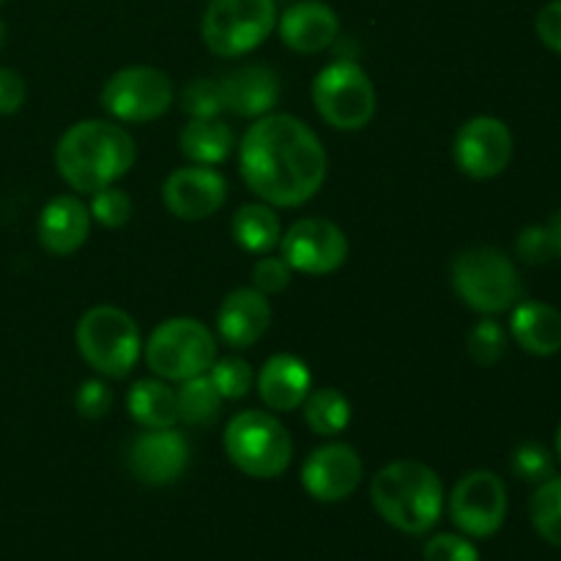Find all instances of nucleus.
<instances>
[{"label":"nucleus","instance_id":"nucleus-22","mask_svg":"<svg viewBox=\"0 0 561 561\" xmlns=\"http://www.w3.org/2000/svg\"><path fill=\"white\" fill-rule=\"evenodd\" d=\"M510 334L531 356H553L561 351V312L537 299H520L513 307Z\"/></svg>","mask_w":561,"mask_h":561},{"label":"nucleus","instance_id":"nucleus-40","mask_svg":"<svg viewBox=\"0 0 561 561\" xmlns=\"http://www.w3.org/2000/svg\"><path fill=\"white\" fill-rule=\"evenodd\" d=\"M548 233H551V241H553V255L561 257V211L553 214L551 225H548Z\"/></svg>","mask_w":561,"mask_h":561},{"label":"nucleus","instance_id":"nucleus-31","mask_svg":"<svg viewBox=\"0 0 561 561\" xmlns=\"http://www.w3.org/2000/svg\"><path fill=\"white\" fill-rule=\"evenodd\" d=\"M510 466H513V474L518 477V480L531 482V485H540L548 477L557 474V458H553L551 449L540 442L520 444L513 453Z\"/></svg>","mask_w":561,"mask_h":561},{"label":"nucleus","instance_id":"nucleus-12","mask_svg":"<svg viewBox=\"0 0 561 561\" xmlns=\"http://www.w3.org/2000/svg\"><path fill=\"white\" fill-rule=\"evenodd\" d=\"M279 255L294 272L321 277L337 272L348 261V236L332 219L305 217L283 233Z\"/></svg>","mask_w":561,"mask_h":561},{"label":"nucleus","instance_id":"nucleus-15","mask_svg":"<svg viewBox=\"0 0 561 561\" xmlns=\"http://www.w3.org/2000/svg\"><path fill=\"white\" fill-rule=\"evenodd\" d=\"M162 201L173 217L201 222L217 214L228 201V181L208 164L179 168L164 179Z\"/></svg>","mask_w":561,"mask_h":561},{"label":"nucleus","instance_id":"nucleus-37","mask_svg":"<svg viewBox=\"0 0 561 561\" xmlns=\"http://www.w3.org/2000/svg\"><path fill=\"white\" fill-rule=\"evenodd\" d=\"M425 561H480V553L466 537L436 535L425 542Z\"/></svg>","mask_w":561,"mask_h":561},{"label":"nucleus","instance_id":"nucleus-38","mask_svg":"<svg viewBox=\"0 0 561 561\" xmlns=\"http://www.w3.org/2000/svg\"><path fill=\"white\" fill-rule=\"evenodd\" d=\"M535 31L537 38L546 44L551 53L561 55V0H551L540 9L535 20Z\"/></svg>","mask_w":561,"mask_h":561},{"label":"nucleus","instance_id":"nucleus-25","mask_svg":"<svg viewBox=\"0 0 561 561\" xmlns=\"http://www.w3.org/2000/svg\"><path fill=\"white\" fill-rule=\"evenodd\" d=\"M233 239L252 255H268L283 239V225L268 203H247L233 217Z\"/></svg>","mask_w":561,"mask_h":561},{"label":"nucleus","instance_id":"nucleus-28","mask_svg":"<svg viewBox=\"0 0 561 561\" xmlns=\"http://www.w3.org/2000/svg\"><path fill=\"white\" fill-rule=\"evenodd\" d=\"M531 526L548 546L561 548V477L540 482L529 504Z\"/></svg>","mask_w":561,"mask_h":561},{"label":"nucleus","instance_id":"nucleus-35","mask_svg":"<svg viewBox=\"0 0 561 561\" xmlns=\"http://www.w3.org/2000/svg\"><path fill=\"white\" fill-rule=\"evenodd\" d=\"M290 277H294V268L288 266V263L283 261V255L274 257H261V261L255 263V268H252V288H257L261 294L272 296V294H279V290H285L290 285Z\"/></svg>","mask_w":561,"mask_h":561},{"label":"nucleus","instance_id":"nucleus-24","mask_svg":"<svg viewBox=\"0 0 561 561\" xmlns=\"http://www.w3.org/2000/svg\"><path fill=\"white\" fill-rule=\"evenodd\" d=\"M126 405H129L131 420L146 427V431H162V427H173L179 422L175 389H170V383L157 381V378L137 381L129 389Z\"/></svg>","mask_w":561,"mask_h":561},{"label":"nucleus","instance_id":"nucleus-13","mask_svg":"<svg viewBox=\"0 0 561 561\" xmlns=\"http://www.w3.org/2000/svg\"><path fill=\"white\" fill-rule=\"evenodd\" d=\"M513 148V131L502 118L477 115V118L466 121L455 135L453 157L460 173L477 181H488L510 168Z\"/></svg>","mask_w":561,"mask_h":561},{"label":"nucleus","instance_id":"nucleus-5","mask_svg":"<svg viewBox=\"0 0 561 561\" xmlns=\"http://www.w3.org/2000/svg\"><path fill=\"white\" fill-rule=\"evenodd\" d=\"M225 453L230 463L255 480H274L294 458L288 427L268 411H241L225 427Z\"/></svg>","mask_w":561,"mask_h":561},{"label":"nucleus","instance_id":"nucleus-16","mask_svg":"<svg viewBox=\"0 0 561 561\" xmlns=\"http://www.w3.org/2000/svg\"><path fill=\"white\" fill-rule=\"evenodd\" d=\"M126 463L142 485H170L179 480L190 463V444L173 427L146 431L129 444Z\"/></svg>","mask_w":561,"mask_h":561},{"label":"nucleus","instance_id":"nucleus-20","mask_svg":"<svg viewBox=\"0 0 561 561\" xmlns=\"http://www.w3.org/2000/svg\"><path fill=\"white\" fill-rule=\"evenodd\" d=\"M255 381L263 405L279 411V414H290V411L301 409L307 394L312 392L310 367L294 354H274L272 359L263 362Z\"/></svg>","mask_w":561,"mask_h":561},{"label":"nucleus","instance_id":"nucleus-11","mask_svg":"<svg viewBox=\"0 0 561 561\" xmlns=\"http://www.w3.org/2000/svg\"><path fill=\"white\" fill-rule=\"evenodd\" d=\"M449 515L466 537H493L507 518V485L488 469L469 471L453 488Z\"/></svg>","mask_w":561,"mask_h":561},{"label":"nucleus","instance_id":"nucleus-8","mask_svg":"<svg viewBox=\"0 0 561 561\" xmlns=\"http://www.w3.org/2000/svg\"><path fill=\"white\" fill-rule=\"evenodd\" d=\"M312 102L329 126L340 131H359L376 115V88L356 60L337 58L316 75Z\"/></svg>","mask_w":561,"mask_h":561},{"label":"nucleus","instance_id":"nucleus-39","mask_svg":"<svg viewBox=\"0 0 561 561\" xmlns=\"http://www.w3.org/2000/svg\"><path fill=\"white\" fill-rule=\"evenodd\" d=\"M25 80L14 69L0 66V115H11L25 104Z\"/></svg>","mask_w":561,"mask_h":561},{"label":"nucleus","instance_id":"nucleus-29","mask_svg":"<svg viewBox=\"0 0 561 561\" xmlns=\"http://www.w3.org/2000/svg\"><path fill=\"white\" fill-rule=\"evenodd\" d=\"M208 378L222 394V400H241L250 394L252 383H255V370L241 356H225V359H214Z\"/></svg>","mask_w":561,"mask_h":561},{"label":"nucleus","instance_id":"nucleus-42","mask_svg":"<svg viewBox=\"0 0 561 561\" xmlns=\"http://www.w3.org/2000/svg\"><path fill=\"white\" fill-rule=\"evenodd\" d=\"M3 44H5V25L0 22V49H3Z\"/></svg>","mask_w":561,"mask_h":561},{"label":"nucleus","instance_id":"nucleus-26","mask_svg":"<svg viewBox=\"0 0 561 561\" xmlns=\"http://www.w3.org/2000/svg\"><path fill=\"white\" fill-rule=\"evenodd\" d=\"M305 409V422L316 436L334 438L348 427L351 422V403L340 389L323 387L316 392L307 394V400L301 403Z\"/></svg>","mask_w":561,"mask_h":561},{"label":"nucleus","instance_id":"nucleus-14","mask_svg":"<svg viewBox=\"0 0 561 561\" xmlns=\"http://www.w3.org/2000/svg\"><path fill=\"white\" fill-rule=\"evenodd\" d=\"M365 466L351 444L332 442L312 449L301 466V485L316 502L334 504L348 499L359 488Z\"/></svg>","mask_w":561,"mask_h":561},{"label":"nucleus","instance_id":"nucleus-34","mask_svg":"<svg viewBox=\"0 0 561 561\" xmlns=\"http://www.w3.org/2000/svg\"><path fill=\"white\" fill-rule=\"evenodd\" d=\"M515 252L524 263L529 266H542L553 257V241L551 233H548V225H529L518 233V241H515Z\"/></svg>","mask_w":561,"mask_h":561},{"label":"nucleus","instance_id":"nucleus-7","mask_svg":"<svg viewBox=\"0 0 561 561\" xmlns=\"http://www.w3.org/2000/svg\"><path fill=\"white\" fill-rule=\"evenodd\" d=\"M217 359L214 332L197 318H170L151 332L146 362L162 381H186L211 370Z\"/></svg>","mask_w":561,"mask_h":561},{"label":"nucleus","instance_id":"nucleus-6","mask_svg":"<svg viewBox=\"0 0 561 561\" xmlns=\"http://www.w3.org/2000/svg\"><path fill=\"white\" fill-rule=\"evenodd\" d=\"M77 351L104 378H124L142 354L140 327L113 305L91 307L77 323Z\"/></svg>","mask_w":561,"mask_h":561},{"label":"nucleus","instance_id":"nucleus-17","mask_svg":"<svg viewBox=\"0 0 561 561\" xmlns=\"http://www.w3.org/2000/svg\"><path fill=\"white\" fill-rule=\"evenodd\" d=\"M277 27L285 47L301 55H316L337 42L340 16L321 0H301L277 16Z\"/></svg>","mask_w":561,"mask_h":561},{"label":"nucleus","instance_id":"nucleus-9","mask_svg":"<svg viewBox=\"0 0 561 561\" xmlns=\"http://www.w3.org/2000/svg\"><path fill=\"white\" fill-rule=\"evenodd\" d=\"M277 16L274 0H211L201 22L203 42L219 58H241L272 36Z\"/></svg>","mask_w":561,"mask_h":561},{"label":"nucleus","instance_id":"nucleus-30","mask_svg":"<svg viewBox=\"0 0 561 561\" xmlns=\"http://www.w3.org/2000/svg\"><path fill=\"white\" fill-rule=\"evenodd\" d=\"M466 348H469V356L480 367H493L507 351V332L499 321L493 318H482L480 323L469 329V337H466Z\"/></svg>","mask_w":561,"mask_h":561},{"label":"nucleus","instance_id":"nucleus-2","mask_svg":"<svg viewBox=\"0 0 561 561\" xmlns=\"http://www.w3.org/2000/svg\"><path fill=\"white\" fill-rule=\"evenodd\" d=\"M137 159L135 137L115 121L91 118L69 126L55 146L60 179L80 195L113 186Z\"/></svg>","mask_w":561,"mask_h":561},{"label":"nucleus","instance_id":"nucleus-18","mask_svg":"<svg viewBox=\"0 0 561 561\" xmlns=\"http://www.w3.org/2000/svg\"><path fill=\"white\" fill-rule=\"evenodd\" d=\"M272 323V305L268 296L257 288H236L225 296L217 312V332L230 348H250Z\"/></svg>","mask_w":561,"mask_h":561},{"label":"nucleus","instance_id":"nucleus-41","mask_svg":"<svg viewBox=\"0 0 561 561\" xmlns=\"http://www.w3.org/2000/svg\"><path fill=\"white\" fill-rule=\"evenodd\" d=\"M553 455H557V460L561 463V425H559V431H557V447H553Z\"/></svg>","mask_w":561,"mask_h":561},{"label":"nucleus","instance_id":"nucleus-32","mask_svg":"<svg viewBox=\"0 0 561 561\" xmlns=\"http://www.w3.org/2000/svg\"><path fill=\"white\" fill-rule=\"evenodd\" d=\"M181 110L190 118H219L225 113V99L219 80H192L181 91Z\"/></svg>","mask_w":561,"mask_h":561},{"label":"nucleus","instance_id":"nucleus-21","mask_svg":"<svg viewBox=\"0 0 561 561\" xmlns=\"http://www.w3.org/2000/svg\"><path fill=\"white\" fill-rule=\"evenodd\" d=\"M225 99V113L241 118H263L279 102V77L268 66H241L219 80Z\"/></svg>","mask_w":561,"mask_h":561},{"label":"nucleus","instance_id":"nucleus-1","mask_svg":"<svg viewBox=\"0 0 561 561\" xmlns=\"http://www.w3.org/2000/svg\"><path fill=\"white\" fill-rule=\"evenodd\" d=\"M239 170L250 192L263 203L296 208L318 195L327 181L329 157L305 121L268 113L241 137Z\"/></svg>","mask_w":561,"mask_h":561},{"label":"nucleus","instance_id":"nucleus-3","mask_svg":"<svg viewBox=\"0 0 561 561\" xmlns=\"http://www.w3.org/2000/svg\"><path fill=\"white\" fill-rule=\"evenodd\" d=\"M378 515L403 535H425L444 510V485L431 466L420 460H394L370 482Z\"/></svg>","mask_w":561,"mask_h":561},{"label":"nucleus","instance_id":"nucleus-36","mask_svg":"<svg viewBox=\"0 0 561 561\" xmlns=\"http://www.w3.org/2000/svg\"><path fill=\"white\" fill-rule=\"evenodd\" d=\"M75 409L82 420H102L113 409V392L102 381H96V378L82 381L75 394Z\"/></svg>","mask_w":561,"mask_h":561},{"label":"nucleus","instance_id":"nucleus-27","mask_svg":"<svg viewBox=\"0 0 561 561\" xmlns=\"http://www.w3.org/2000/svg\"><path fill=\"white\" fill-rule=\"evenodd\" d=\"M175 403H179V422L201 427L217 420L222 409V394L217 392L208 373H203V376L181 381V387L175 389Z\"/></svg>","mask_w":561,"mask_h":561},{"label":"nucleus","instance_id":"nucleus-23","mask_svg":"<svg viewBox=\"0 0 561 561\" xmlns=\"http://www.w3.org/2000/svg\"><path fill=\"white\" fill-rule=\"evenodd\" d=\"M181 153L192 159V164H214L225 162L233 153L236 137L233 129L222 118H192L181 129L179 137Z\"/></svg>","mask_w":561,"mask_h":561},{"label":"nucleus","instance_id":"nucleus-19","mask_svg":"<svg viewBox=\"0 0 561 561\" xmlns=\"http://www.w3.org/2000/svg\"><path fill=\"white\" fill-rule=\"evenodd\" d=\"M88 230H91V211L75 195L53 197L38 214L36 233L49 255H75L85 244Z\"/></svg>","mask_w":561,"mask_h":561},{"label":"nucleus","instance_id":"nucleus-43","mask_svg":"<svg viewBox=\"0 0 561 561\" xmlns=\"http://www.w3.org/2000/svg\"><path fill=\"white\" fill-rule=\"evenodd\" d=\"M0 3H5V0H0Z\"/></svg>","mask_w":561,"mask_h":561},{"label":"nucleus","instance_id":"nucleus-4","mask_svg":"<svg viewBox=\"0 0 561 561\" xmlns=\"http://www.w3.org/2000/svg\"><path fill=\"white\" fill-rule=\"evenodd\" d=\"M453 288L466 307L493 318L524 299L518 266L493 247H471L453 263Z\"/></svg>","mask_w":561,"mask_h":561},{"label":"nucleus","instance_id":"nucleus-10","mask_svg":"<svg viewBox=\"0 0 561 561\" xmlns=\"http://www.w3.org/2000/svg\"><path fill=\"white\" fill-rule=\"evenodd\" d=\"M173 104V82L153 66H126L115 71L102 91V107L124 124H146Z\"/></svg>","mask_w":561,"mask_h":561},{"label":"nucleus","instance_id":"nucleus-33","mask_svg":"<svg viewBox=\"0 0 561 561\" xmlns=\"http://www.w3.org/2000/svg\"><path fill=\"white\" fill-rule=\"evenodd\" d=\"M88 211H91L93 222H99L102 228L115 230V228H124V225L129 222L131 201L124 190H118V186L113 184V186H104V190L93 192Z\"/></svg>","mask_w":561,"mask_h":561}]
</instances>
